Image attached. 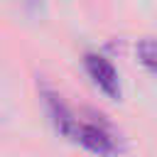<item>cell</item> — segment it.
Instances as JSON below:
<instances>
[{
    "instance_id": "obj_1",
    "label": "cell",
    "mask_w": 157,
    "mask_h": 157,
    "mask_svg": "<svg viewBox=\"0 0 157 157\" xmlns=\"http://www.w3.org/2000/svg\"><path fill=\"white\" fill-rule=\"evenodd\" d=\"M83 66L88 71V76L93 78V83L108 96V98H120V81H118V71L115 66L101 56V54H86L83 56Z\"/></svg>"
},
{
    "instance_id": "obj_2",
    "label": "cell",
    "mask_w": 157,
    "mask_h": 157,
    "mask_svg": "<svg viewBox=\"0 0 157 157\" xmlns=\"http://www.w3.org/2000/svg\"><path fill=\"white\" fill-rule=\"evenodd\" d=\"M42 96H44V103H47V108H49V115H52V120H54L56 130H59L61 135L71 137V140L76 142L78 130H81V123L76 120V115L69 110V105H66V103H64V101H61L52 88L42 86Z\"/></svg>"
},
{
    "instance_id": "obj_3",
    "label": "cell",
    "mask_w": 157,
    "mask_h": 157,
    "mask_svg": "<svg viewBox=\"0 0 157 157\" xmlns=\"http://www.w3.org/2000/svg\"><path fill=\"white\" fill-rule=\"evenodd\" d=\"M76 142H81L86 150H91L96 155H103V157H110V155L118 152V142L110 137V132L98 128V125H91V123H81Z\"/></svg>"
},
{
    "instance_id": "obj_4",
    "label": "cell",
    "mask_w": 157,
    "mask_h": 157,
    "mask_svg": "<svg viewBox=\"0 0 157 157\" xmlns=\"http://www.w3.org/2000/svg\"><path fill=\"white\" fill-rule=\"evenodd\" d=\"M135 54H137V61H140L147 71L157 74V39H152V37L140 39L137 47H135Z\"/></svg>"
}]
</instances>
